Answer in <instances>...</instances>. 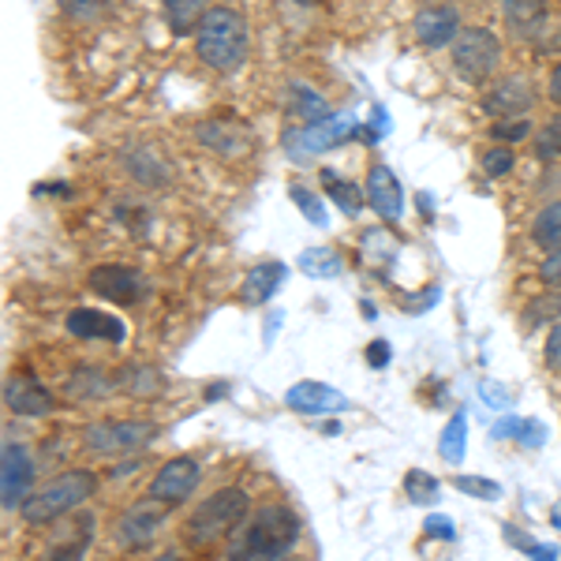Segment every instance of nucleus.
I'll return each mask as SVG.
<instances>
[{"label":"nucleus","mask_w":561,"mask_h":561,"mask_svg":"<svg viewBox=\"0 0 561 561\" xmlns=\"http://www.w3.org/2000/svg\"><path fill=\"white\" fill-rule=\"evenodd\" d=\"M367 364L370 367H386L389 364V345H386V341H375V345L367 348Z\"/></svg>","instance_id":"nucleus-38"},{"label":"nucleus","mask_w":561,"mask_h":561,"mask_svg":"<svg viewBox=\"0 0 561 561\" xmlns=\"http://www.w3.org/2000/svg\"><path fill=\"white\" fill-rule=\"evenodd\" d=\"M34 483V460L20 446V442L8 438L4 454H0V502L4 510H23V502L31 497Z\"/></svg>","instance_id":"nucleus-8"},{"label":"nucleus","mask_w":561,"mask_h":561,"mask_svg":"<svg viewBox=\"0 0 561 561\" xmlns=\"http://www.w3.org/2000/svg\"><path fill=\"white\" fill-rule=\"evenodd\" d=\"M531 240H536L542 251L561 248V198L550 206H542L536 214V221H531Z\"/></svg>","instance_id":"nucleus-21"},{"label":"nucleus","mask_w":561,"mask_h":561,"mask_svg":"<svg viewBox=\"0 0 561 561\" xmlns=\"http://www.w3.org/2000/svg\"><path fill=\"white\" fill-rule=\"evenodd\" d=\"M300 270L307 277H337L345 270V262L333 248H307L300 255Z\"/></svg>","instance_id":"nucleus-24"},{"label":"nucleus","mask_w":561,"mask_h":561,"mask_svg":"<svg viewBox=\"0 0 561 561\" xmlns=\"http://www.w3.org/2000/svg\"><path fill=\"white\" fill-rule=\"evenodd\" d=\"M449 49H454V68L476 87L486 83L497 71V65H502V42L491 31H483V26H465Z\"/></svg>","instance_id":"nucleus-6"},{"label":"nucleus","mask_w":561,"mask_h":561,"mask_svg":"<svg viewBox=\"0 0 561 561\" xmlns=\"http://www.w3.org/2000/svg\"><path fill=\"white\" fill-rule=\"evenodd\" d=\"M288 195H293V203L300 206V214L307 217L311 225H319V229H325V206H322V198L311 192L307 184H293L288 187Z\"/></svg>","instance_id":"nucleus-28"},{"label":"nucleus","mask_w":561,"mask_h":561,"mask_svg":"<svg viewBox=\"0 0 561 561\" xmlns=\"http://www.w3.org/2000/svg\"><path fill=\"white\" fill-rule=\"evenodd\" d=\"M438 491H442V483L431 472H423V468H412V472L404 476V497L415 502V505L438 502Z\"/></svg>","instance_id":"nucleus-25"},{"label":"nucleus","mask_w":561,"mask_h":561,"mask_svg":"<svg viewBox=\"0 0 561 561\" xmlns=\"http://www.w3.org/2000/svg\"><path fill=\"white\" fill-rule=\"evenodd\" d=\"M94 494H98V476L87 472V468H76V472L57 476L53 483H45L42 491H34L23 502L20 513L26 524H53L57 517H65V513L79 510V505Z\"/></svg>","instance_id":"nucleus-3"},{"label":"nucleus","mask_w":561,"mask_h":561,"mask_svg":"<svg viewBox=\"0 0 561 561\" xmlns=\"http://www.w3.org/2000/svg\"><path fill=\"white\" fill-rule=\"evenodd\" d=\"M288 105H293V113L304 116L307 124H314V121H322V116H330V105H325L322 98L314 94V90H307L300 83L288 90Z\"/></svg>","instance_id":"nucleus-26"},{"label":"nucleus","mask_w":561,"mask_h":561,"mask_svg":"<svg viewBox=\"0 0 561 561\" xmlns=\"http://www.w3.org/2000/svg\"><path fill=\"white\" fill-rule=\"evenodd\" d=\"M105 4L108 0H60V8L71 15V20H98V15L105 12Z\"/></svg>","instance_id":"nucleus-32"},{"label":"nucleus","mask_w":561,"mask_h":561,"mask_svg":"<svg viewBox=\"0 0 561 561\" xmlns=\"http://www.w3.org/2000/svg\"><path fill=\"white\" fill-rule=\"evenodd\" d=\"M547 367L561 370V322L550 330V337H547Z\"/></svg>","instance_id":"nucleus-35"},{"label":"nucleus","mask_w":561,"mask_h":561,"mask_svg":"<svg viewBox=\"0 0 561 561\" xmlns=\"http://www.w3.org/2000/svg\"><path fill=\"white\" fill-rule=\"evenodd\" d=\"M87 285H90V293H98L102 300H113V304L142 300V277L128 266H94Z\"/></svg>","instance_id":"nucleus-12"},{"label":"nucleus","mask_w":561,"mask_h":561,"mask_svg":"<svg viewBox=\"0 0 561 561\" xmlns=\"http://www.w3.org/2000/svg\"><path fill=\"white\" fill-rule=\"evenodd\" d=\"M550 520H554V524H561V502H558V510L550 513Z\"/></svg>","instance_id":"nucleus-40"},{"label":"nucleus","mask_w":561,"mask_h":561,"mask_svg":"<svg viewBox=\"0 0 561 561\" xmlns=\"http://www.w3.org/2000/svg\"><path fill=\"white\" fill-rule=\"evenodd\" d=\"M198 479H203V472H198V465L192 457H173V460H165L158 472H153L150 494L158 497V502H165V505H184L187 497L195 494Z\"/></svg>","instance_id":"nucleus-9"},{"label":"nucleus","mask_w":561,"mask_h":561,"mask_svg":"<svg viewBox=\"0 0 561 561\" xmlns=\"http://www.w3.org/2000/svg\"><path fill=\"white\" fill-rule=\"evenodd\" d=\"M412 26H415L420 45L442 49V45H454V38L460 34V15L454 4H431V8H420Z\"/></svg>","instance_id":"nucleus-13"},{"label":"nucleus","mask_w":561,"mask_h":561,"mask_svg":"<svg viewBox=\"0 0 561 561\" xmlns=\"http://www.w3.org/2000/svg\"><path fill=\"white\" fill-rule=\"evenodd\" d=\"M513 169V150L510 147H491L483 153V173L486 176H505Z\"/></svg>","instance_id":"nucleus-31"},{"label":"nucleus","mask_w":561,"mask_h":561,"mask_svg":"<svg viewBox=\"0 0 561 561\" xmlns=\"http://www.w3.org/2000/svg\"><path fill=\"white\" fill-rule=\"evenodd\" d=\"M322 184H325V192L333 195V203H337L348 217H356L367 206V192H359L352 180H341L333 169H325V173H322Z\"/></svg>","instance_id":"nucleus-20"},{"label":"nucleus","mask_w":561,"mask_h":561,"mask_svg":"<svg viewBox=\"0 0 561 561\" xmlns=\"http://www.w3.org/2000/svg\"><path fill=\"white\" fill-rule=\"evenodd\" d=\"M165 513H169V505L158 502L153 494H147L142 502H135L121 517L116 536H121L124 547H147V542H153V536L165 528Z\"/></svg>","instance_id":"nucleus-10"},{"label":"nucleus","mask_w":561,"mask_h":561,"mask_svg":"<svg viewBox=\"0 0 561 561\" xmlns=\"http://www.w3.org/2000/svg\"><path fill=\"white\" fill-rule=\"evenodd\" d=\"M550 102L561 105V65L550 71Z\"/></svg>","instance_id":"nucleus-39"},{"label":"nucleus","mask_w":561,"mask_h":561,"mask_svg":"<svg viewBox=\"0 0 561 561\" xmlns=\"http://www.w3.org/2000/svg\"><path fill=\"white\" fill-rule=\"evenodd\" d=\"M457 491H465L468 497H479V502H497L502 497V486L494 479H483V476H457L454 479Z\"/></svg>","instance_id":"nucleus-30"},{"label":"nucleus","mask_w":561,"mask_h":561,"mask_svg":"<svg viewBox=\"0 0 561 561\" xmlns=\"http://www.w3.org/2000/svg\"><path fill=\"white\" fill-rule=\"evenodd\" d=\"M528 135V116H520V121H497L491 139H505V142H517Z\"/></svg>","instance_id":"nucleus-33"},{"label":"nucleus","mask_w":561,"mask_h":561,"mask_svg":"<svg viewBox=\"0 0 561 561\" xmlns=\"http://www.w3.org/2000/svg\"><path fill=\"white\" fill-rule=\"evenodd\" d=\"M438 285H434V288H427V293H423V296H415V300H401V307H404V311H427V307L431 304H438Z\"/></svg>","instance_id":"nucleus-37"},{"label":"nucleus","mask_w":561,"mask_h":561,"mask_svg":"<svg viewBox=\"0 0 561 561\" xmlns=\"http://www.w3.org/2000/svg\"><path fill=\"white\" fill-rule=\"evenodd\" d=\"M296 4H314V0H296Z\"/></svg>","instance_id":"nucleus-41"},{"label":"nucleus","mask_w":561,"mask_h":561,"mask_svg":"<svg viewBox=\"0 0 561 561\" xmlns=\"http://www.w3.org/2000/svg\"><path fill=\"white\" fill-rule=\"evenodd\" d=\"M68 330L76 333V337H102V341H113V345H121L124 341V325L121 319H113V314H105V311H71L68 314Z\"/></svg>","instance_id":"nucleus-17"},{"label":"nucleus","mask_w":561,"mask_h":561,"mask_svg":"<svg viewBox=\"0 0 561 561\" xmlns=\"http://www.w3.org/2000/svg\"><path fill=\"white\" fill-rule=\"evenodd\" d=\"M536 158L539 161H558L561 158V113L536 131Z\"/></svg>","instance_id":"nucleus-27"},{"label":"nucleus","mask_w":561,"mask_h":561,"mask_svg":"<svg viewBox=\"0 0 561 561\" xmlns=\"http://www.w3.org/2000/svg\"><path fill=\"white\" fill-rule=\"evenodd\" d=\"M367 206L375 210L382 221L393 225L397 217L404 214V192H401V180L393 176L389 165H375L367 173Z\"/></svg>","instance_id":"nucleus-15"},{"label":"nucleus","mask_w":561,"mask_h":561,"mask_svg":"<svg viewBox=\"0 0 561 561\" xmlns=\"http://www.w3.org/2000/svg\"><path fill=\"white\" fill-rule=\"evenodd\" d=\"M161 4H165V20L176 34L195 31L206 15V0H161Z\"/></svg>","instance_id":"nucleus-23"},{"label":"nucleus","mask_w":561,"mask_h":561,"mask_svg":"<svg viewBox=\"0 0 561 561\" xmlns=\"http://www.w3.org/2000/svg\"><path fill=\"white\" fill-rule=\"evenodd\" d=\"M531 105H536V94H531V83L524 76L497 79L491 94L483 98V108L494 121H520V116H528Z\"/></svg>","instance_id":"nucleus-11"},{"label":"nucleus","mask_w":561,"mask_h":561,"mask_svg":"<svg viewBox=\"0 0 561 561\" xmlns=\"http://www.w3.org/2000/svg\"><path fill=\"white\" fill-rule=\"evenodd\" d=\"M423 528H427V536H438V539H457L454 520H449V517H431L427 524H423Z\"/></svg>","instance_id":"nucleus-36"},{"label":"nucleus","mask_w":561,"mask_h":561,"mask_svg":"<svg viewBox=\"0 0 561 561\" xmlns=\"http://www.w3.org/2000/svg\"><path fill=\"white\" fill-rule=\"evenodd\" d=\"M524 325H528V330H536L539 322H550V319H561V288H550L547 296H539L536 304L528 307V311H524Z\"/></svg>","instance_id":"nucleus-29"},{"label":"nucleus","mask_w":561,"mask_h":561,"mask_svg":"<svg viewBox=\"0 0 561 561\" xmlns=\"http://www.w3.org/2000/svg\"><path fill=\"white\" fill-rule=\"evenodd\" d=\"M195 53L206 68L221 71H237L248 60V23L240 12L232 8H210L203 15V23L195 26Z\"/></svg>","instance_id":"nucleus-1"},{"label":"nucleus","mask_w":561,"mask_h":561,"mask_svg":"<svg viewBox=\"0 0 561 561\" xmlns=\"http://www.w3.org/2000/svg\"><path fill=\"white\" fill-rule=\"evenodd\" d=\"M352 135H359V124L352 113H337V116H322V121L307 124L304 131L288 135V147H293L296 158H307V153H325L341 142H348Z\"/></svg>","instance_id":"nucleus-7"},{"label":"nucleus","mask_w":561,"mask_h":561,"mask_svg":"<svg viewBox=\"0 0 561 561\" xmlns=\"http://www.w3.org/2000/svg\"><path fill=\"white\" fill-rule=\"evenodd\" d=\"M438 454L442 460H449V465H460L468 454V420H465V412H457L454 420L446 423V431H442V438H438Z\"/></svg>","instance_id":"nucleus-22"},{"label":"nucleus","mask_w":561,"mask_h":561,"mask_svg":"<svg viewBox=\"0 0 561 561\" xmlns=\"http://www.w3.org/2000/svg\"><path fill=\"white\" fill-rule=\"evenodd\" d=\"M4 404H8V412H15V415H45V412H53V393L45 386H38L34 378H26V375H12L4 382Z\"/></svg>","instance_id":"nucleus-16"},{"label":"nucleus","mask_w":561,"mask_h":561,"mask_svg":"<svg viewBox=\"0 0 561 561\" xmlns=\"http://www.w3.org/2000/svg\"><path fill=\"white\" fill-rule=\"evenodd\" d=\"M87 449L94 457H131L158 438V423L150 420H105L87 427Z\"/></svg>","instance_id":"nucleus-5"},{"label":"nucleus","mask_w":561,"mask_h":561,"mask_svg":"<svg viewBox=\"0 0 561 561\" xmlns=\"http://www.w3.org/2000/svg\"><path fill=\"white\" fill-rule=\"evenodd\" d=\"M502 15L517 38H531L547 23V0H502Z\"/></svg>","instance_id":"nucleus-18"},{"label":"nucleus","mask_w":561,"mask_h":561,"mask_svg":"<svg viewBox=\"0 0 561 561\" xmlns=\"http://www.w3.org/2000/svg\"><path fill=\"white\" fill-rule=\"evenodd\" d=\"M539 280H542V285H550V288H561V248L550 251V259H542Z\"/></svg>","instance_id":"nucleus-34"},{"label":"nucleus","mask_w":561,"mask_h":561,"mask_svg":"<svg viewBox=\"0 0 561 561\" xmlns=\"http://www.w3.org/2000/svg\"><path fill=\"white\" fill-rule=\"evenodd\" d=\"M285 404L300 415H333V412L348 409V397L325 382H296L285 393Z\"/></svg>","instance_id":"nucleus-14"},{"label":"nucleus","mask_w":561,"mask_h":561,"mask_svg":"<svg viewBox=\"0 0 561 561\" xmlns=\"http://www.w3.org/2000/svg\"><path fill=\"white\" fill-rule=\"evenodd\" d=\"M248 494L229 486V491H217L206 497L203 505H195V513L184 524V542L195 550H206L214 542H221L237 524L248 517Z\"/></svg>","instance_id":"nucleus-2"},{"label":"nucleus","mask_w":561,"mask_h":561,"mask_svg":"<svg viewBox=\"0 0 561 561\" xmlns=\"http://www.w3.org/2000/svg\"><path fill=\"white\" fill-rule=\"evenodd\" d=\"M300 539V517L288 505H262L255 520L243 531V554L248 558H280Z\"/></svg>","instance_id":"nucleus-4"},{"label":"nucleus","mask_w":561,"mask_h":561,"mask_svg":"<svg viewBox=\"0 0 561 561\" xmlns=\"http://www.w3.org/2000/svg\"><path fill=\"white\" fill-rule=\"evenodd\" d=\"M285 277H288L285 262H259V266L248 274V280H243V300L248 304L274 300V293L285 285Z\"/></svg>","instance_id":"nucleus-19"}]
</instances>
